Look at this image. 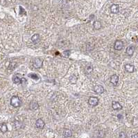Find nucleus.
I'll return each instance as SVG.
<instances>
[{"label":"nucleus","instance_id":"obj_1","mask_svg":"<svg viewBox=\"0 0 138 138\" xmlns=\"http://www.w3.org/2000/svg\"><path fill=\"white\" fill-rule=\"evenodd\" d=\"M11 104L15 108H18L21 105V100L17 96H13L11 99Z\"/></svg>","mask_w":138,"mask_h":138},{"label":"nucleus","instance_id":"obj_2","mask_svg":"<svg viewBox=\"0 0 138 138\" xmlns=\"http://www.w3.org/2000/svg\"><path fill=\"white\" fill-rule=\"evenodd\" d=\"M43 62L42 60L39 59V58H37V59H35L33 60V65L35 68L36 69H39V68H41L43 67Z\"/></svg>","mask_w":138,"mask_h":138},{"label":"nucleus","instance_id":"obj_3","mask_svg":"<svg viewBox=\"0 0 138 138\" xmlns=\"http://www.w3.org/2000/svg\"><path fill=\"white\" fill-rule=\"evenodd\" d=\"M99 103V99L96 97H90L88 100V104L89 105H90L91 106H96L98 105Z\"/></svg>","mask_w":138,"mask_h":138},{"label":"nucleus","instance_id":"obj_4","mask_svg":"<svg viewBox=\"0 0 138 138\" xmlns=\"http://www.w3.org/2000/svg\"><path fill=\"white\" fill-rule=\"evenodd\" d=\"M123 47H124V43H122V41H121V40H117L115 43V44H114L115 49L119 51L121 49H122Z\"/></svg>","mask_w":138,"mask_h":138},{"label":"nucleus","instance_id":"obj_5","mask_svg":"<svg viewBox=\"0 0 138 138\" xmlns=\"http://www.w3.org/2000/svg\"><path fill=\"white\" fill-rule=\"evenodd\" d=\"M94 91L97 94H102L104 92V88L101 85H96L94 87Z\"/></svg>","mask_w":138,"mask_h":138},{"label":"nucleus","instance_id":"obj_6","mask_svg":"<svg viewBox=\"0 0 138 138\" xmlns=\"http://www.w3.org/2000/svg\"><path fill=\"white\" fill-rule=\"evenodd\" d=\"M110 11L112 13H114V14H116L118 13L119 11V5L117 4H112L110 7Z\"/></svg>","mask_w":138,"mask_h":138},{"label":"nucleus","instance_id":"obj_7","mask_svg":"<svg viewBox=\"0 0 138 138\" xmlns=\"http://www.w3.org/2000/svg\"><path fill=\"white\" fill-rule=\"evenodd\" d=\"M44 125H45V124H44V121H43V119H38L37 121H36V122H35V126H36V127L38 128H43L44 126Z\"/></svg>","mask_w":138,"mask_h":138},{"label":"nucleus","instance_id":"obj_8","mask_svg":"<svg viewBox=\"0 0 138 138\" xmlns=\"http://www.w3.org/2000/svg\"><path fill=\"white\" fill-rule=\"evenodd\" d=\"M118 81H119V76L115 74L112 75L111 77H110V83L113 85H117L118 83Z\"/></svg>","mask_w":138,"mask_h":138},{"label":"nucleus","instance_id":"obj_9","mask_svg":"<svg viewBox=\"0 0 138 138\" xmlns=\"http://www.w3.org/2000/svg\"><path fill=\"white\" fill-rule=\"evenodd\" d=\"M125 69L126 71L129 72V73H132L134 72V69H135V67L134 65H130V64H126L125 65Z\"/></svg>","mask_w":138,"mask_h":138},{"label":"nucleus","instance_id":"obj_10","mask_svg":"<svg viewBox=\"0 0 138 138\" xmlns=\"http://www.w3.org/2000/svg\"><path fill=\"white\" fill-rule=\"evenodd\" d=\"M112 107L114 110H121L122 109V106L117 101H114L112 102Z\"/></svg>","mask_w":138,"mask_h":138},{"label":"nucleus","instance_id":"obj_11","mask_svg":"<svg viewBox=\"0 0 138 138\" xmlns=\"http://www.w3.org/2000/svg\"><path fill=\"white\" fill-rule=\"evenodd\" d=\"M134 52H135V47H134V46H133V45L129 46L127 49H126V53H127L128 56H131L133 54Z\"/></svg>","mask_w":138,"mask_h":138},{"label":"nucleus","instance_id":"obj_12","mask_svg":"<svg viewBox=\"0 0 138 138\" xmlns=\"http://www.w3.org/2000/svg\"><path fill=\"white\" fill-rule=\"evenodd\" d=\"M72 135V132L69 129H65L63 131V136L65 138H70Z\"/></svg>","mask_w":138,"mask_h":138},{"label":"nucleus","instance_id":"obj_13","mask_svg":"<svg viewBox=\"0 0 138 138\" xmlns=\"http://www.w3.org/2000/svg\"><path fill=\"white\" fill-rule=\"evenodd\" d=\"M31 40L35 43H38L40 41V35L38 34H34L31 38Z\"/></svg>","mask_w":138,"mask_h":138},{"label":"nucleus","instance_id":"obj_14","mask_svg":"<svg viewBox=\"0 0 138 138\" xmlns=\"http://www.w3.org/2000/svg\"><path fill=\"white\" fill-rule=\"evenodd\" d=\"M0 130H1L3 133H5L7 132V130H8V127H7V126H6V124H2L0 125Z\"/></svg>","mask_w":138,"mask_h":138},{"label":"nucleus","instance_id":"obj_15","mask_svg":"<svg viewBox=\"0 0 138 138\" xmlns=\"http://www.w3.org/2000/svg\"><path fill=\"white\" fill-rule=\"evenodd\" d=\"M30 108L31 110H36L39 108V106L36 102H32L30 104Z\"/></svg>","mask_w":138,"mask_h":138},{"label":"nucleus","instance_id":"obj_16","mask_svg":"<svg viewBox=\"0 0 138 138\" xmlns=\"http://www.w3.org/2000/svg\"><path fill=\"white\" fill-rule=\"evenodd\" d=\"M93 26H94V28L96 29V30H98V29H101V22L99 21H95L94 22V24H93Z\"/></svg>","mask_w":138,"mask_h":138},{"label":"nucleus","instance_id":"obj_17","mask_svg":"<svg viewBox=\"0 0 138 138\" xmlns=\"http://www.w3.org/2000/svg\"><path fill=\"white\" fill-rule=\"evenodd\" d=\"M13 81L14 83H15V84L21 83V78H20L17 76H15L13 78Z\"/></svg>","mask_w":138,"mask_h":138},{"label":"nucleus","instance_id":"obj_18","mask_svg":"<svg viewBox=\"0 0 138 138\" xmlns=\"http://www.w3.org/2000/svg\"><path fill=\"white\" fill-rule=\"evenodd\" d=\"M85 71H86V72H87V74L91 73V72L93 71V67H92L91 65H88L86 67V68H85Z\"/></svg>","mask_w":138,"mask_h":138},{"label":"nucleus","instance_id":"obj_19","mask_svg":"<svg viewBox=\"0 0 138 138\" xmlns=\"http://www.w3.org/2000/svg\"><path fill=\"white\" fill-rule=\"evenodd\" d=\"M29 76L30 78H33V79H35V80L38 79V75L35 74H29Z\"/></svg>","mask_w":138,"mask_h":138},{"label":"nucleus","instance_id":"obj_20","mask_svg":"<svg viewBox=\"0 0 138 138\" xmlns=\"http://www.w3.org/2000/svg\"><path fill=\"white\" fill-rule=\"evenodd\" d=\"M119 138H126V135L124 132H121L119 134Z\"/></svg>","mask_w":138,"mask_h":138},{"label":"nucleus","instance_id":"obj_21","mask_svg":"<svg viewBox=\"0 0 138 138\" xmlns=\"http://www.w3.org/2000/svg\"><path fill=\"white\" fill-rule=\"evenodd\" d=\"M64 53V56H65V57H68L69 56V54H70V51H69V50H67V51H65L63 52Z\"/></svg>","mask_w":138,"mask_h":138},{"label":"nucleus","instance_id":"obj_22","mask_svg":"<svg viewBox=\"0 0 138 138\" xmlns=\"http://www.w3.org/2000/svg\"><path fill=\"white\" fill-rule=\"evenodd\" d=\"M26 80L24 78H21V83H26Z\"/></svg>","mask_w":138,"mask_h":138},{"label":"nucleus","instance_id":"obj_23","mask_svg":"<svg viewBox=\"0 0 138 138\" xmlns=\"http://www.w3.org/2000/svg\"><path fill=\"white\" fill-rule=\"evenodd\" d=\"M131 138H138V134H134L131 136Z\"/></svg>","mask_w":138,"mask_h":138}]
</instances>
